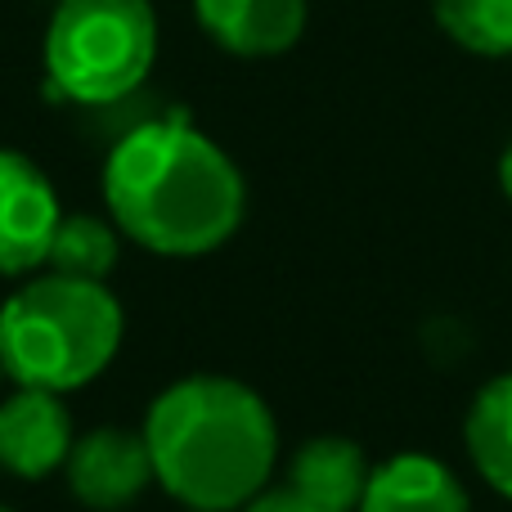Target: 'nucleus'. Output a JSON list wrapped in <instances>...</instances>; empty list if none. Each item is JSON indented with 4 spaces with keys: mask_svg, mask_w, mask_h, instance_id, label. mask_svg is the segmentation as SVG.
Returning a JSON list of instances; mask_svg holds the SVG:
<instances>
[{
    "mask_svg": "<svg viewBox=\"0 0 512 512\" xmlns=\"http://www.w3.org/2000/svg\"><path fill=\"white\" fill-rule=\"evenodd\" d=\"M108 221L158 256H207L239 234L248 185L234 158L185 117H158L113 144L104 162Z\"/></svg>",
    "mask_w": 512,
    "mask_h": 512,
    "instance_id": "f257e3e1",
    "label": "nucleus"
},
{
    "mask_svg": "<svg viewBox=\"0 0 512 512\" xmlns=\"http://www.w3.org/2000/svg\"><path fill=\"white\" fill-rule=\"evenodd\" d=\"M153 477L185 508L243 512L270 490L279 463V423L239 378L194 373L149 405L144 418Z\"/></svg>",
    "mask_w": 512,
    "mask_h": 512,
    "instance_id": "f03ea898",
    "label": "nucleus"
},
{
    "mask_svg": "<svg viewBox=\"0 0 512 512\" xmlns=\"http://www.w3.org/2000/svg\"><path fill=\"white\" fill-rule=\"evenodd\" d=\"M126 333L122 301L108 283L72 274H27L0 306V364L18 387L68 396L113 364Z\"/></svg>",
    "mask_w": 512,
    "mask_h": 512,
    "instance_id": "7ed1b4c3",
    "label": "nucleus"
},
{
    "mask_svg": "<svg viewBox=\"0 0 512 512\" xmlns=\"http://www.w3.org/2000/svg\"><path fill=\"white\" fill-rule=\"evenodd\" d=\"M158 59V14L149 0H59L45 27V77L72 104H117L135 95Z\"/></svg>",
    "mask_w": 512,
    "mask_h": 512,
    "instance_id": "20e7f679",
    "label": "nucleus"
},
{
    "mask_svg": "<svg viewBox=\"0 0 512 512\" xmlns=\"http://www.w3.org/2000/svg\"><path fill=\"white\" fill-rule=\"evenodd\" d=\"M63 221L50 176L27 153L0 149V279H27L45 265Z\"/></svg>",
    "mask_w": 512,
    "mask_h": 512,
    "instance_id": "39448f33",
    "label": "nucleus"
},
{
    "mask_svg": "<svg viewBox=\"0 0 512 512\" xmlns=\"http://www.w3.org/2000/svg\"><path fill=\"white\" fill-rule=\"evenodd\" d=\"M63 477L72 499L90 512H126L158 481L144 432H126V427H95L77 436Z\"/></svg>",
    "mask_w": 512,
    "mask_h": 512,
    "instance_id": "423d86ee",
    "label": "nucleus"
},
{
    "mask_svg": "<svg viewBox=\"0 0 512 512\" xmlns=\"http://www.w3.org/2000/svg\"><path fill=\"white\" fill-rule=\"evenodd\" d=\"M72 414L63 396L18 387L0 400V472L18 481H45L63 472L72 454Z\"/></svg>",
    "mask_w": 512,
    "mask_h": 512,
    "instance_id": "0eeeda50",
    "label": "nucleus"
},
{
    "mask_svg": "<svg viewBox=\"0 0 512 512\" xmlns=\"http://www.w3.org/2000/svg\"><path fill=\"white\" fill-rule=\"evenodd\" d=\"M194 18L221 50L270 59L301 41L306 0H194Z\"/></svg>",
    "mask_w": 512,
    "mask_h": 512,
    "instance_id": "6e6552de",
    "label": "nucleus"
},
{
    "mask_svg": "<svg viewBox=\"0 0 512 512\" xmlns=\"http://www.w3.org/2000/svg\"><path fill=\"white\" fill-rule=\"evenodd\" d=\"M355 512H472V499L436 454L409 450L373 463L369 490Z\"/></svg>",
    "mask_w": 512,
    "mask_h": 512,
    "instance_id": "1a4fd4ad",
    "label": "nucleus"
},
{
    "mask_svg": "<svg viewBox=\"0 0 512 512\" xmlns=\"http://www.w3.org/2000/svg\"><path fill=\"white\" fill-rule=\"evenodd\" d=\"M373 463L351 436H310L288 463V486L328 512H355L369 490Z\"/></svg>",
    "mask_w": 512,
    "mask_h": 512,
    "instance_id": "9d476101",
    "label": "nucleus"
},
{
    "mask_svg": "<svg viewBox=\"0 0 512 512\" xmlns=\"http://www.w3.org/2000/svg\"><path fill=\"white\" fill-rule=\"evenodd\" d=\"M463 445L495 495L512 499V373H499L472 396L463 418Z\"/></svg>",
    "mask_w": 512,
    "mask_h": 512,
    "instance_id": "9b49d317",
    "label": "nucleus"
},
{
    "mask_svg": "<svg viewBox=\"0 0 512 512\" xmlns=\"http://www.w3.org/2000/svg\"><path fill=\"white\" fill-rule=\"evenodd\" d=\"M117 256H122V230L104 216H90V212H72L59 221L50 243V265L54 274H72V279H95L104 283L108 274L117 270Z\"/></svg>",
    "mask_w": 512,
    "mask_h": 512,
    "instance_id": "f8f14e48",
    "label": "nucleus"
},
{
    "mask_svg": "<svg viewBox=\"0 0 512 512\" xmlns=\"http://www.w3.org/2000/svg\"><path fill=\"white\" fill-rule=\"evenodd\" d=\"M432 18L463 50L486 59L512 54V0H432Z\"/></svg>",
    "mask_w": 512,
    "mask_h": 512,
    "instance_id": "ddd939ff",
    "label": "nucleus"
},
{
    "mask_svg": "<svg viewBox=\"0 0 512 512\" xmlns=\"http://www.w3.org/2000/svg\"><path fill=\"white\" fill-rule=\"evenodd\" d=\"M243 512H328V508L310 504L306 495H297L292 486H283V490H261Z\"/></svg>",
    "mask_w": 512,
    "mask_h": 512,
    "instance_id": "4468645a",
    "label": "nucleus"
},
{
    "mask_svg": "<svg viewBox=\"0 0 512 512\" xmlns=\"http://www.w3.org/2000/svg\"><path fill=\"white\" fill-rule=\"evenodd\" d=\"M499 189H504V198L512 203V140H508L504 158H499Z\"/></svg>",
    "mask_w": 512,
    "mask_h": 512,
    "instance_id": "2eb2a0df",
    "label": "nucleus"
},
{
    "mask_svg": "<svg viewBox=\"0 0 512 512\" xmlns=\"http://www.w3.org/2000/svg\"><path fill=\"white\" fill-rule=\"evenodd\" d=\"M185 512H221V508H185Z\"/></svg>",
    "mask_w": 512,
    "mask_h": 512,
    "instance_id": "dca6fc26",
    "label": "nucleus"
},
{
    "mask_svg": "<svg viewBox=\"0 0 512 512\" xmlns=\"http://www.w3.org/2000/svg\"><path fill=\"white\" fill-rule=\"evenodd\" d=\"M0 512H14V508H9V504H0Z\"/></svg>",
    "mask_w": 512,
    "mask_h": 512,
    "instance_id": "f3484780",
    "label": "nucleus"
},
{
    "mask_svg": "<svg viewBox=\"0 0 512 512\" xmlns=\"http://www.w3.org/2000/svg\"><path fill=\"white\" fill-rule=\"evenodd\" d=\"M0 382H5V364H0Z\"/></svg>",
    "mask_w": 512,
    "mask_h": 512,
    "instance_id": "a211bd4d",
    "label": "nucleus"
}]
</instances>
